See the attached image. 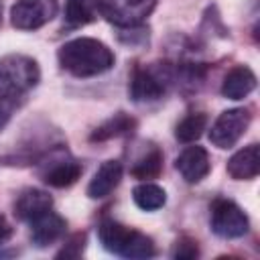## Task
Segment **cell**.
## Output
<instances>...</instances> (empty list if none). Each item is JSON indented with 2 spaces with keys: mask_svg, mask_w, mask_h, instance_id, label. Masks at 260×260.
Segmentation results:
<instances>
[{
  "mask_svg": "<svg viewBox=\"0 0 260 260\" xmlns=\"http://www.w3.org/2000/svg\"><path fill=\"white\" fill-rule=\"evenodd\" d=\"M59 65L73 77H95L114 67V53L108 45L91 37L67 41L57 51Z\"/></svg>",
  "mask_w": 260,
  "mask_h": 260,
  "instance_id": "cell-1",
  "label": "cell"
},
{
  "mask_svg": "<svg viewBox=\"0 0 260 260\" xmlns=\"http://www.w3.org/2000/svg\"><path fill=\"white\" fill-rule=\"evenodd\" d=\"M41 81V69L32 57L6 55L0 59V102L20 106L24 95Z\"/></svg>",
  "mask_w": 260,
  "mask_h": 260,
  "instance_id": "cell-2",
  "label": "cell"
},
{
  "mask_svg": "<svg viewBox=\"0 0 260 260\" xmlns=\"http://www.w3.org/2000/svg\"><path fill=\"white\" fill-rule=\"evenodd\" d=\"M98 238L104 250L122 258H150L156 252L154 242L146 234L132 230L112 217H106L100 221Z\"/></svg>",
  "mask_w": 260,
  "mask_h": 260,
  "instance_id": "cell-3",
  "label": "cell"
},
{
  "mask_svg": "<svg viewBox=\"0 0 260 260\" xmlns=\"http://www.w3.org/2000/svg\"><path fill=\"white\" fill-rule=\"evenodd\" d=\"M175 81V67L171 65H150L136 67L130 79L128 93L136 104H148L160 100L169 85Z\"/></svg>",
  "mask_w": 260,
  "mask_h": 260,
  "instance_id": "cell-4",
  "label": "cell"
},
{
  "mask_svg": "<svg viewBox=\"0 0 260 260\" xmlns=\"http://www.w3.org/2000/svg\"><path fill=\"white\" fill-rule=\"evenodd\" d=\"M39 175L41 179L57 189H65L71 187L73 183H77V179L83 173V167L79 160H75L67 150L63 148H55L49 150L41 160H39Z\"/></svg>",
  "mask_w": 260,
  "mask_h": 260,
  "instance_id": "cell-5",
  "label": "cell"
},
{
  "mask_svg": "<svg viewBox=\"0 0 260 260\" xmlns=\"http://www.w3.org/2000/svg\"><path fill=\"white\" fill-rule=\"evenodd\" d=\"M156 2L158 0H93V6L108 22L124 28L142 24L154 10Z\"/></svg>",
  "mask_w": 260,
  "mask_h": 260,
  "instance_id": "cell-6",
  "label": "cell"
},
{
  "mask_svg": "<svg viewBox=\"0 0 260 260\" xmlns=\"http://www.w3.org/2000/svg\"><path fill=\"white\" fill-rule=\"evenodd\" d=\"M209 225H211V232L215 236L225 238V240H234V238H242L248 234L250 219L238 203H234L232 199L219 197L211 203Z\"/></svg>",
  "mask_w": 260,
  "mask_h": 260,
  "instance_id": "cell-7",
  "label": "cell"
},
{
  "mask_svg": "<svg viewBox=\"0 0 260 260\" xmlns=\"http://www.w3.org/2000/svg\"><path fill=\"white\" fill-rule=\"evenodd\" d=\"M252 122V112L248 108H232L217 116L211 124L209 140L217 148H232L248 130Z\"/></svg>",
  "mask_w": 260,
  "mask_h": 260,
  "instance_id": "cell-8",
  "label": "cell"
},
{
  "mask_svg": "<svg viewBox=\"0 0 260 260\" xmlns=\"http://www.w3.org/2000/svg\"><path fill=\"white\" fill-rule=\"evenodd\" d=\"M57 12V0H16L10 10V22L18 30H37L51 22Z\"/></svg>",
  "mask_w": 260,
  "mask_h": 260,
  "instance_id": "cell-9",
  "label": "cell"
},
{
  "mask_svg": "<svg viewBox=\"0 0 260 260\" xmlns=\"http://www.w3.org/2000/svg\"><path fill=\"white\" fill-rule=\"evenodd\" d=\"M175 169L181 173V177L195 185V183H201L209 171H211V160H209V154L203 146L199 144H193V146H187L175 160Z\"/></svg>",
  "mask_w": 260,
  "mask_h": 260,
  "instance_id": "cell-10",
  "label": "cell"
},
{
  "mask_svg": "<svg viewBox=\"0 0 260 260\" xmlns=\"http://www.w3.org/2000/svg\"><path fill=\"white\" fill-rule=\"evenodd\" d=\"M28 225H30V240L37 248H47V246L55 244L57 240L63 238V234L67 230V221L53 209L41 213L39 217L28 221Z\"/></svg>",
  "mask_w": 260,
  "mask_h": 260,
  "instance_id": "cell-11",
  "label": "cell"
},
{
  "mask_svg": "<svg viewBox=\"0 0 260 260\" xmlns=\"http://www.w3.org/2000/svg\"><path fill=\"white\" fill-rule=\"evenodd\" d=\"M124 167L120 160H106L100 165V169L93 173L89 185H87V197L89 199H104L108 197L122 181Z\"/></svg>",
  "mask_w": 260,
  "mask_h": 260,
  "instance_id": "cell-12",
  "label": "cell"
},
{
  "mask_svg": "<svg viewBox=\"0 0 260 260\" xmlns=\"http://www.w3.org/2000/svg\"><path fill=\"white\" fill-rule=\"evenodd\" d=\"M49 209H53V197L47 191L35 187L22 189L14 201V215L26 223Z\"/></svg>",
  "mask_w": 260,
  "mask_h": 260,
  "instance_id": "cell-13",
  "label": "cell"
},
{
  "mask_svg": "<svg viewBox=\"0 0 260 260\" xmlns=\"http://www.w3.org/2000/svg\"><path fill=\"white\" fill-rule=\"evenodd\" d=\"M256 73L246 65L232 67L221 81V95L228 100H244L256 89Z\"/></svg>",
  "mask_w": 260,
  "mask_h": 260,
  "instance_id": "cell-14",
  "label": "cell"
},
{
  "mask_svg": "<svg viewBox=\"0 0 260 260\" xmlns=\"http://www.w3.org/2000/svg\"><path fill=\"white\" fill-rule=\"evenodd\" d=\"M225 171L236 181H252V179H256L258 171H260V150H258V144L252 142V144L244 146L242 150H238L228 160Z\"/></svg>",
  "mask_w": 260,
  "mask_h": 260,
  "instance_id": "cell-15",
  "label": "cell"
},
{
  "mask_svg": "<svg viewBox=\"0 0 260 260\" xmlns=\"http://www.w3.org/2000/svg\"><path fill=\"white\" fill-rule=\"evenodd\" d=\"M136 130V120L126 114V112H118L114 116H110L108 120H104L91 134L89 140L91 142H106L112 138H120V136H128Z\"/></svg>",
  "mask_w": 260,
  "mask_h": 260,
  "instance_id": "cell-16",
  "label": "cell"
},
{
  "mask_svg": "<svg viewBox=\"0 0 260 260\" xmlns=\"http://www.w3.org/2000/svg\"><path fill=\"white\" fill-rule=\"evenodd\" d=\"M132 199H134V203L140 209H144V211H156V209H160L167 203V193H165L162 187L144 181V183H140V185L134 187Z\"/></svg>",
  "mask_w": 260,
  "mask_h": 260,
  "instance_id": "cell-17",
  "label": "cell"
},
{
  "mask_svg": "<svg viewBox=\"0 0 260 260\" xmlns=\"http://www.w3.org/2000/svg\"><path fill=\"white\" fill-rule=\"evenodd\" d=\"M130 173L136 177V179H142V181H148V179H156L160 173H162V152L156 148V146H150L146 152H142L136 162L132 165Z\"/></svg>",
  "mask_w": 260,
  "mask_h": 260,
  "instance_id": "cell-18",
  "label": "cell"
},
{
  "mask_svg": "<svg viewBox=\"0 0 260 260\" xmlns=\"http://www.w3.org/2000/svg\"><path fill=\"white\" fill-rule=\"evenodd\" d=\"M205 126H207V116H205L203 112H191V114H187V116L177 124V128H175V138H177L179 142H183V144H191V142H195V140L203 134Z\"/></svg>",
  "mask_w": 260,
  "mask_h": 260,
  "instance_id": "cell-19",
  "label": "cell"
},
{
  "mask_svg": "<svg viewBox=\"0 0 260 260\" xmlns=\"http://www.w3.org/2000/svg\"><path fill=\"white\" fill-rule=\"evenodd\" d=\"M63 18L69 28H77V26L93 22L95 14L91 8V0H65Z\"/></svg>",
  "mask_w": 260,
  "mask_h": 260,
  "instance_id": "cell-20",
  "label": "cell"
},
{
  "mask_svg": "<svg viewBox=\"0 0 260 260\" xmlns=\"http://www.w3.org/2000/svg\"><path fill=\"white\" fill-rule=\"evenodd\" d=\"M173 258H179V260H191V258H197L199 256V246L193 238H179L175 242V248H173Z\"/></svg>",
  "mask_w": 260,
  "mask_h": 260,
  "instance_id": "cell-21",
  "label": "cell"
},
{
  "mask_svg": "<svg viewBox=\"0 0 260 260\" xmlns=\"http://www.w3.org/2000/svg\"><path fill=\"white\" fill-rule=\"evenodd\" d=\"M83 248H85V234H75L57 252V258H79L83 254Z\"/></svg>",
  "mask_w": 260,
  "mask_h": 260,
  "instance_id": "cell-22",
  "label": "cell"
},
{
  "mask_svg": "<svg viewBox=\"0 0 260 260\" xmlns=\"http://www.w3.org/2000/svg\"><path fill=\"white\" fill-rule=\"evenodd\" d=\"M120 41L126 43V45H142L148 41V28H144L142 24H136V26H124L120 28Z\"/></svg>",
  "mask_w": 260,
  "mask_h": 260,
  "instance_id": "cell-23",
  "label": "cell"
},
{
  "mask_svg": "<svg viewBox=\"0 0 260 260\" xmlns=\"http://www.w3.org/2000/svg\"><path fill=\"white\" fill-rule=\"evenodd\" d=\"M12 234H14V230H12L10 221L0 213V246H4V244L12 238Z\"/></svg>",
  "mask_w": 260,
  "mask_h": 260,
  "instance_id": "cell-24",
  "label": "cell"
},
{
  "mask_svg": "<svg viewBox=\"0 0 260 260\" xmlns=\"http://www.w3.org/2000/svg\"><path fill=\"white\" fill-rule=\"evenodd\" d=\"M16 110V106H10V104H2L0 102V130L8 124V120L12 118V112Z\"/></svg>",
  "mask_w": 260,
  "mask_h": 260,
  "instance_id": "cell-25",
  "label": "cell"
},
{
  "mask_svg": "<svg viewBox=\"0 0 260 260\" xmlns=\"http://www.w3.org/2000/svg\"><path fill=\"white\" fill-rule=\"evenodd\" d=\"M0 22H2V4H0Z\"/></svg>",
  "mask_w": 260,
  "mask_h": 260,
  "instance_id": "cell-26",
  "label": "cell"
}]
</instances>
